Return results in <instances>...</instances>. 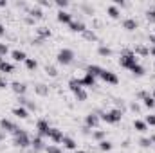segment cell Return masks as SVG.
Wrapping results in <instances>:
<instances>
[{"label":"cell","mask_w":155,"mask_h":153,"mask_svg":"<svg viewBox=\"0 0 155 153\" xmlns=\"http://www.w3.org/2000/svg\"><path fill=\"white\" fill-rule=\"evenodd\" d=\"M43 70H45V74H47L49 77H56L58 76V69H56L54 65H45Z\"/></svg>","instance_id":"obj_34"},{"label":"cell","mask_w":155,"mask_h":153,"mask_svg":"<svg viewBox=\"0 0 155 153\" xmlns=\"http://www.w3.org/2000/svg\"><path fill=\"white\" fill-rule=\"evenodd\" d=\"M51 128H52V126L49 124L47 119H38V122H36V130H38L40 137H49V130H51Z\"/></svg>","instance_id":"obj_7"},{"label":"cell","mask_w":155,"mask_h":153,"mask_svg":"<svg viewBox=\"0 0 155 153\" xmlns=\"http://www.w3.org/2000/svg\"><path fill=\"white\" fill-rule=\"evenodd\" d=\"M4 139H5V132H2V130H0V142H2Z\"/></svg>","instance_id":"obj_56"},{"label":"cell","mask_w":155,"mask_h":153,"mask_svg":"<svg viewBox=\"0 0 155 153\" xmlns=\"http://www.w3.org/2000/svg\"><path fill=\"white\" fill-rule=\"evenodd\" d=\"M69 29H71L72 33H79V34H83V33L87 31V27H85V24H83L81 20H72V22L69 24Z\"/></svg>","instance_id":"obj_14"},{"label":"cell","mask_w":155,"mask_h":153,"mask_svg":"<svg viewBox=\"0 0 155 153\" xmlns=\"http://www.w3.org/2000/svg\"><path fill=\"white\" fill-rule=\"evenodd\" d=\"M130 72H132L135 77H141V76H144V72H146V70H144V67H143L141 63H137L135 67H132V69H130Z\"/></svg>","instance_id":"obj_29"},{"label":"cell","mask_w":155,"mask_h":153,"mask_svg":"<svg viewBox=\"0 0 155 153\" xmlns=\"http://www.w3.org/2000/svg\"><path fill=\"white\" fill-rule=\"evenodd\" d=\"M99 79H101V81H105V83H108V85H117V83H119V77H117L116 72L107 70V69H103V70H101Z\"/></svg>","instance_id":"obj_6"},{"label":"cell","mask_w":155,"mask_h":153,"mask_svg":"<svg viewBox=\"0 0 155 153\" xmlns=\"http://www.w3.org/2000/svg\"><path fill=\"white\" fill-rule=\"evenodd\" d=\"M92 139L97 141V142H101V141L107 139V132L105 130H92Z\"/></svg>","instance_id":"obj_28"},{"label":"cell","mask_w":155,"mask_h":153,"mask_svg":"<svg viewBox=\"0 0 155 153\" xmlns=\"http://www.w3.org/2000/svg\"><path fill=\"white\" fill-rule=\"evenodd\" d=\"M15 5H16L18 9H24L25 13L31 9V7H29V4H27V2H24V0H18V2H15Z\"/></svg>","instance_id":"obj_40"},{"label":"cell","mask_w":155,"mask_h":153,"mask_svg":"<svg viewBox=\"0 0 155 153\" xmlns=\"http://www.w3.org/2000/svg\"><path fill=\"white\" fill-rule=\"evenodd\" d=\"M83 38L88 40V41H97V34H96L92 29H87V31L83 33Z\"/></svg>","instance_id":"obj_36"},{"label":"cell","mask_w":155,"mask_h":153,"mask_svg":"<svg viewBox=\"0 0 155 153\" xmlns=\"http://www.w3.org/2000/svg\"><path fill=\"white\" fill-rule=\"evenodd\" d=\"M27 15H29L31 18H35V20H40V18H43V9H41L40 5H33V7L27 11Z\"/></svg>","instance_id":"obj_18"},{"label":"cell","mask_w":155,"mask_h":153,"mask_svg":"<svg viewBox=\"0 0 155 153\" xmlns=\"http://www.w3.org/2000/svg\"><path fill=\"white\" fill-rule=\"evenodd\" d=\"M97 148H99L101 151H110V150H112V142L105 139V141H101V142H97Z\"/></svg>","instance_id":"obj_35"},{"label":"cell","mask_w":155,"mask_h":153,"mask_svg":"<svg viewBox=\"0 0 155 153\" xmlns=\"http://www.w3.org/2000/svg\"><path fill=\"white\" fill-rule=\"evenodd\" d=\"M24 63H25L27 70H36V69H38V61H36L35 58H27V60H25Z\"/></svg>","instance_id":"obj_33"},{"label":"cell","mask_w":155,"mask_h":153,"mask_svg":"<svg viewBox=\"0 0 155 153\" xmlns=\"http://www.w3.org/2000/svg\"><path fill=\"white\" fill-rule=\"evenodd\" d=\"M54 4H56V5L60 7V11H65V9L69 7V0H56Z\"/></svg>","instance_id":"obj_41"},{"label":"cell","mask_w":155,"mask_h":153,"mask_svg":"<svg viewBox=\"0 0 155 153\" xmlns=\"http://www.w3.org/2000/svg\"><path fill=\"white\" fill-rule=\"evenodd\" d=\"M107 13H108V16H110V18H114V20H119V18H121V9L116 7L114 4L107 7Z\"/></svg>","instance_id":"obj_22"},{"label":"cell","mask_w":155,"mask_h":153,"mask_svg":"<svg viewBox=\"0 0 155 153\" xmlns=\"http://www.w3.org/2000/svg\"><path fill=\"white\" fill-rule=\"evenodd\" d=\"M139 146H141V148H152L153 144H152L150 137H141V139H139Z\"/></svg>","instance_id":"obj_39"},{"label":"cell","mask_w":155,"mask_h":153,"mask_svg":"<svg viewBox=\"0 0 155 153\" xmlns=\"http://www.w3.org/2000/svg\"><path fill=\"white\" fill-rule=\"evenodd\" d=\"M69 88L72 90V94H74L76 90H79V88H83V86H81V81H79V77H72V79L69 81Z\"/></svg>","instance_id":"obj_31"},{"label":"cell","mask_w":155,"mask_h":153,"mask_svg":"<svg viewBox=\"0 0 155 153\" xmlns=\"http://www.w3.org/2000/svg\"><path fill=\"white\" fill-rule=\"evenodd\" d=\"M61 144H63V146H65L67 150H72V151H74V150L78 148L76 141H74L72 137H69V135H65V137H63V141H61Z\"/></svg>","instance_id":"obj_24"},{"label":"cell","mask_w":155,"mask_h":153,"mask_svg":"<svg viewBox=\"0 0 155 153\" xmlns=\"http://www.w3.org/2000/svg\"><path fill=\"white\" fill-rule=\"evenodd\" d=\"M5 5H7V2L5 0H0V7H5Z\"/></svg>","instance_id":"obj_58"},{"label":"cell","mask_w":155,"mask_h":153,"mask_svg":"<svg viewBox=\"0 0 155 153\" xmlns=\"http://www.w3.org/2000/svg\"><path fill=\"white\" fill-rule=\"evenodd\" d=\"M148 43H150V47H155V34L148 36Z\"/></svg>","instance_id":"obj_51"},{"label":"cell","mask_w":155,"mask_h":153,"mask_svg":"<svg viewBox=\"0 0 155 153\" xmlns=\"http://www.w3.org/2000/svg\"><path fill=\"white\" fill-rule=\"evenodd\" d=\"M13 115H16L18 119H27L29 117V110L25 106H15L13 108Z\"/></svg>","instance_id":"obj_19"},{"label":"cell","mask_w":155,"mask_h":153,"mask_svg":"<svg viewBox=\"0 0 155 153\" xmlns=\"http://www.w3.org/2000/svg\"><path fill=\"white\" fill-rule=\"evenodd\" d=\"M24 20H25V24H27V25H35V22H36V20H35V18H31L29 15H25V18H24Z\"/></svg>","instance_id":"obj_50"},{"label":"cell","mask_w":155,"mask_h":153,"mask_svg":"<svg viewBox=\"0 0 155 153\" xmlns=\"http://www.w3.org/2000/svg\"><path fill=\"white\" fill-rule=\"evenodd\" d=\"M13 144H15L16 148H27V146H31V137H29V133H27L25 130H22V128H16L15 133H13Z\"/></svg>","instance_id":"obj_2"},{"label":"cell","mask_w":155,"mask_h":153,"mask_svg":"<svg viewBox=\"0 0 155 153\" xmlns=\"http://www.w3.org/2000/svg\"><path fill=\"white\" fill-rule=\"evenodd\" d=\"M97 54H99L101 58H110V56H112V49L107 47V45H99V47H97Z\"/></svg>","instance_id":"obj_27"},{"label":"cell","mask_w":155,"mask_h":153,"mask_svg":"<svg viewBox=\"0 0 155 153\" xmlns=\"http://www.w3.org/2000/svg\"><path fill=\"white\" fill-rule=\"evenodd\" d=\"M52 36V31L49 29V27H45V25H41V27H36V38L40 40H47Z\"/></svg>","instance_id":"obj_16"},{"label":"cell","mask_w":155,"mask_h":153,"mask_svg":"<svg viewBox=\"0 0 155 153\" xmlns=\"http://www.w3.org/2000/svg\"><path fill=\"white\" fill-rule=\"evenodd\" d=\"M74 97H76V101L83 103V101H87L88 94H87V90H85V88H79V90H76V92H74Z\"/></svg>","instance_id":"obj_30"},{"label":"cell","mask_w":155,"mask_h":153,"mask_svg":"<svg viewBox=\"0 0 155 153\" xmlns=\"http://www.w3.org/2000/svg\"><path fill=\"white\" fill-rule=\"evenodd\" d=\"M63 137H65V135H63V132H61L60 128H51V130H49V139H51L52 142L58 144V142L63 141Z\"/></svg>","instance_id":"obj_11"},{"label":"cell","mask_w":155,"mask_h":153,"mask_svg":"<svg viewBox=\"0 0 155 153\" xmlns=\"http://www.w3.org/2000/svg\"><path fill=\"white\" fill-rule=\"evenodd\" d=\"M9 86H11V90H13L16 96H25V92H27V85L22 83V81H13Z\"/></svg>","instance_id":"obj_10"},{"label":"cell","mask_w":155,"mask_h":153,"mask_svg":"<svg viewBox=\"0 0 155 153\" xmlns=\"http://www.w3.org/2000/svg\"><path fill=\"white\" fill-rule=\"evenodd\" d=\"M144 122H146L148 126H155V114H150V115H146V119H144Z\"/></svg>","instance_id":"obj_44"},{"label":"cell","mask_w":155,"mask_h":153,"mask_svg":"<svg viewBox=\"0 0 155 153\" xmlns=\"http://www.w3.org/2000/svg\"><path fill=\"white\" fill-rule=\"evenodd\" d=\"M99 117H101V121H105L107 124H117L121 119H123V112L119 110V108H112V110H108V112H99Z\"/></svg>","instance_id":"obj_3"},{"label":"cell","mask_w":155,"mask_h":153,"mask_svg":"<svg viewBox=\"0 0 155 153\" xmlns=\"http://www.w3.org/2000/svg\"><path fill=\"white\" fill-rule=\"evenodd\" d=\"M152 97H153V101H155V88H153V92H152Z\"/></svg>","instance_id":"obj_60"},{"label":"cell","mask_w":155,"mask_h":153,"mask_svg":"<svg viewBox=\"0 0 155 153\" xmlns=\"http://www.w3.org/2000/svg\"><path fill=\"white\" fill-rule=\"evenodd\" d=\"M81 133H83V135H88V133H90V128H87V126H83V130H81Z\"/></svg>","instance_id":"obj_53"},{"label":"cell","mask_w":155,"mask_h":153,"mask_svg":"<svg viewBox=\"0 0 155 153\" xmlns=\"http://www.w3.org/2000/svg\"><path fill=\"white\" fill-rule=\"evenodd\" d=\"M150 56H153L155 58V47H150Z\"/></svg>","instance_id":"obj_57"},{"label":"cell","mask_w":155,"mask_h":153,"mask_svg":"<svg viewBox=\"0 0 155 153\" xmlns=\"http://www.w3.org/2000/svg\"><path fill=\"white\" fill-rule=\"evenodd\" d=\"M16 128H18V126H16L11 119H5V117L0 119V130H2V132H5V133H15Z\"/></svg>","instance_id":"obj_8"},{"label":"cell","mask_w":155,"mask_h":153,"mask_svg":"<svg viewBox=\"0 0 155 153\" xmlns=\"http://www.w3.org/2000/svg\"><path fill=\"white\" fill-rule=\"evenodd\" d=\"M144 16H146V20H148V24H155V7H150V9L144 13Z\"/></svg>","instance_id":"obj_38"},{"label":"cell","mask_w":155,"mask_h":153,"mask_svg":"<svg viewBox=\"0 0 155 153\" xmlns=\"http://www.w3.org/2000/svg\"><path fill=\"white\" fill-rule=\"evenodd\" d=\"M146 96H148V92H146V90H141V92H137V97H139V99H144Z\"/></svg>","instance_id":"obj_52"},{"label":"cell","mask_w":155,"mask_h":153,"mask_svg":"<svg viewBox=\"0 0 155 153\" xmlns=\"http://www.w3.org/2000/svg\"><path fill=\"white\" fill-rule=\"evenodd\" d=\"M7 86H9V81L5 79V76H0V90H4Z\"/></svg>","instance_id":"obj_46"},{"label":"cell","mask_w":155,"mask_h":153,"mask_svg":"<svg viewBox=\"0 0 155 153\" xmlns=\"http://www.w3.org/2000/svg\"><path fill=\"white\" fill-rule=\"evenodd\" d=\"M11 58L20 63V61H25L27 60V54L24 50H20V49H15V50H11Z\"/></svg>","instance_id":"obj_21"},{"label":"cell","mask_w":155,"mask_h":153,"mask_svg":"<svg viewBox=\"0 0 155 153\" xmlns=\"http://www.w3.org/2000/svg\"><path fill=\"white\" fill-rule=\"evenodd\" d=\"M41 41H43V40H40V38H35V40H33V45H41Z\"/></svg>","instance_id":"obj_55"},{"label":"cell","mask_w":155,"mask_h":153,"mask_svg":"<svg viewBox=\"0 0 155 153\" xmlns=\"http://www.w3.org/2000/svg\"><path fill=\"white\" fill-rule=\"evenodd\" d=\"M139 63V60H137V56L134 54V50H123L121 52V56H119V65L123 67V69H126V70H130L132 67H135Z\"/></svg>","instance_id":"obj_1"},{"label":"cell","mask_w":155,"mask_h":153,"mask_svg":"<svg viewBox=\"0 0 155 153\" xmlns=\"http://www.w3.org/2000/svg\"><path fill=\"white\" fill-rule=\"evenodd\" d=\"M38 5H40V7H51L52 4H51L49 0H38Z\"/></svg>","instance_id":"obj_49"},{"label":"cell","mask_w":155,"mask_h":153,"mask_svg":"<svg viewBox=\"0 0 155 153\" xmlns=\"http://www.w3.org/2000/svg\"><path fill=\"white\" fill-rule=\"evenodd\" d=\"M134 128H135V132L144 133V132L148 130V124H146L144 121H141V119H135V121H134Z\"/></svg>","instance_id":"obj_26"},{"label":"cell","mask_w":155,"mask_h":153,"mask_svg":"<svg viewBox=\"0 0 155 153\" xmlns=\"http://www.w3.org/2000/svg\"><path fill=\"white\" fill-rule=\"evenodd\" d=\"M35 94H38V96H41V97L49 96V86L43 85V83H36V85H35Z\"/></svg>","instance_id":"obj_23"},{"label":"cell","mask_w":155,"mask_h":153,"mask_svg":"<svg viewBox=\"0 0 155 153\" xmlns=\"http://www.w3.org/2000/svg\"><path fill=\"white\" fill-rule=\"evenodd\" d=\"M101 70H103V67H99V65H88L87 67V74H90V76H94L96 79L99 77V74H101Z\"/></svg>","instance_id":"obj_25"},{"label":"cell","mask_w":155,"mask_h":153,"mask_svg":"<svg viewBox=\"0 0 155 153\" xmlns=\"http://www.w3.org/2000/svg\"><path fill=\"white\" fill-rule=\"evenodd\" d=\"M56 20H58L60 24H67V25H69L74 18H72V15H71L69 11H58V13H56Z\"/></svg>","instance_id":"obj_13"},{"label":"cell","mask_w":155,"mask_h":153,"mask_svg":"<svg viewBox=\"0 0 155 153\" xmlns=\"http://www.w3.org/2000/svg\"><path fill=\"white\" fill-rule=\"evenodd\" d=\"M79 81H81V86H90V88H94V86H96V83H97V81H96V77L90 76V74H87V72H85V76H83V77H79Z\"/></svg>","instance_id":"obj_17"},{"label":"cell","mask_w":155,"mask_h":153,"mask_svg":"<svg viewBox=\"0 0 155 153\" xmlns=\"http://www.w3.org/2000/svg\"><path fill=\"white\" fill-rule=\"evenodd\" d=\"M5 34V27H4V24L0 22V36H4Z\"/></svg>","instance_id":"obj_54"},{"label":"cell","mask_w":155,"mask_h":153,"mask_svg":"<svg viewBox=\"0 0 155 153\" xmlns=\"http://www.w3.org/2000/svg\"><path fill=\"white\" fill-rule=\"evenodd\" d=\"M18 106H25V103H27V97L25 96H18Z\"/></svg>","instance_id":"obj_48"},{"label":"cell","mask_w":155,"mask_h":153,"mask_svg":"<svg viewBox=\"0 0 155 153\" xmlns=\"http://www.w3.org/2000/svg\"><path fill=\"white\" fill-rule=\"evenodd\" d=\"M81 9L85 11V15H94V7H90V5H87V4H81Z\"/></svg>","instance_id":"obj_45"},{"label":"cell","mask_w":155,"mask_h":153,"mask_svg":"<svg viewBox=\"0 0 155 153\" xmlns=\"http://www.w3.org/2000/svg\"><path fill=\"white\" fill-rule=\"evenodd\" d=\"M150 141H152V144H153V146H155V133H153V135H152V137H150Z\"/></svg>","instance_id":"obj_59"},{"label":"cell","mask_w":155,"mask_h":153,"mask_svg":"<svg viewBox=\"0 0 155 153\" xmlns=\"http://www.w3.org/2000/svg\"><path fill=\"white\" fill-rule=\"evenodd\" d=\"M76 153H87V151H76Z\"/></svg>","instance_id":"obj_62"},{"label":"cell","mask_w":155,"mask_h":153,"mask_svg":"<svg viewBox=\"0 0 155 153\" xmlns=\"http://www.w3.org/2000/svg\"><path fill=\"white\" fill-rule=\"evenodd\" d=\"M15 72V65L7 60H2L0 61V74L2 76H7V74H13Z\"/></svg>","instance_id":"obj_12"},{"label":"cell","mask_w":155,"mask_h":153,"mask_svg":"<svg viewBox=\"0 0 155 153\" xmlns=\"http://www.w3.org/2000/svg\"><path fill=\"white\" fill-rule=\"evenodd\" d=\"M2 60H5V58H2V56H0V61H2Z\"/></svg>","instance_id":"obj_61"},{"label":"cell","mask_w":155,"mask_h":153,"mask_svg":"<svg viewBox=\"0 0 155 153\" xmlns=\"http://www.w3.org/2000/svg\"><path fill=\"white\" fill-rule=\"evenodd\" d=\"M128 108H130V110H132V112H134V114H141V110H143V106H141V105H139V103H137V101H130V105H128Z\"/></svg>","instance_id":"obj_37"},{"label":"cell","mask_w":155,"mask_h":153,"mask_svg":"<svg viewBox=\"0 0 155 153\" xmlns=\"http://www.w3.org/2000/svg\"><path fill=\"white\" fill-rule=\"evenodd\" d=\"M25 108H27V110H36L38 106H36V103H35V101H29V99H27V103H25Z\"/></svg>","instance_id":"obj_47"},{"label":"cell","mask_w":155,"mask_h":153,"mask_svg":"<svg viewBox=\"0 0 155 153\" xmlns=\"http://www.w3.org/2000/svg\"><path fill=\"white\" fill-rule=\"evenodd\" d=\"M31 148H33L35 151H41V150H45V144H43V137H40V135L33 137V139H31Z\"/></svg>","instance_id":"obj_15"},{"label":"cell","mask_w":155,"mask_h":153,"mask_svg":"<svg viewBox=\"0 0 155 153\" xmlns=\"http://www.w3.org/2000/svg\"><path fill=\"white\" fill-rule=\"evenodd\" d=\"M45 151L47 153H61V150L56 144H49V146H45Z\"/></svg>","instance_id":"obj_42"},{"label":"cell","mask_w":155,"mask_h":153,"mask_svg":"<svg viewBox=\"0 0 155 153\" xmlns=\"http://www.w3.org/2000/svg\"><path fill=\"white\" fill-rule=\"evenodd\" d=\"M143 105H144V108H148V110H153L155 108V101H153V97L148 94L144 99H143Z\"/></svg>","instance_id":"obj_32"},{"label":"cell","mask_w":155,"mask_h":153,"mask_svg":"<svg viewBox=\"0 0 155 153\" xmlns=\"http://www.w3.org/2000/svg\"><path fill=\"white\" fill-rule=\"evenodd\" d=\"M9 52V47H7V43H4V41H0V56L2 58H5V54Z\"/></svg>","instance_id":"obj_43"},{"label":"cell","mask_w":155,"mask_h":153,"mask_svg":"<svg viewBox=\"0 0 155 153\" xmlns=\"http://www.w3.org/2000/svg\"><path fill=\"white\" fill-rule=\"evenodd\" d=\"M101 124V117L96 114V112H90V114L85 115V126L90 128V130H97Z\"/></svg>","instance_id":"obj_5"},{"label":"cell","mask_w":155,"mask_h":153,"mask_svg":"<svg viewBox=\"0 0 155 153\" xmlns=\"http://www.w3.org/2000/svg\"><path fill=\"white\" fill-rule=\"evenodd\" d=\"M134 54H135V56H150V47H146V45L139 43V45H135Z\"/></svg>","instance_id":"obj_20"},{"label":"cell","mask_w":155,"mask_h":153,"mask_svg":"<svg viewBox=\"0 0 155 153\" xmlns=\"http://www.w3.org/2000/svg\"><path fill=\"white\" fill-rule=\"evenodd\" d=\"M56 61H58V65H63V67L72 65L74 63V50L72 49H61L56 54Z\"/></svg>","instance_id":"obj_4"},{"label":"cell","mask_w":155,"mask_h":153,"mask_svg":"<svg viewBox=\"0 0 155 153\" xmlns=\"http://www.w3.org/2000/svg\"><path fill=\"white\" fill-rule=\"evenodd\" d=\"M123 29H126V31L134 33V31H137V29H139V22H137L135 18L128 16V18H124V20H123Z\"/></svg>","instance_id":"obj_9"}]
</instances>
